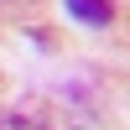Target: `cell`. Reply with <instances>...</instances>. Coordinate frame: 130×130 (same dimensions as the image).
Here are the masks:
<instances>
[{
    "instance_id": "cell-1",
    "label": "cell",
    "mask_w": 130,
    "mask_h": 130,
    "mask_svg": "<svg viewBox=\"0 0 130 130\" xmlns=\"http://www.w3.org/2000/svg\"><path fill=\"white\" fill-rule=\"evenodd\" d=\"M68 10H73L78 21H89V26H109V16H115L109 0H68Z\"/></svg>"
},
{
    "instance_id": "cell-2",
    "label": "cell",
    "mask_w": 130,
    "mask_h": 130,
    "mask_svg": "<svg viewBox=\"0 0 130 130\" xmlns=\"http://www.w3.org/2000/svg\"><path fill=\"white\" fill-rule=\"evenodd\" d=\"M0 130H47V125H42V120H31V115L5 109V115H0Z\"/></svg>"
}]
</instances>
